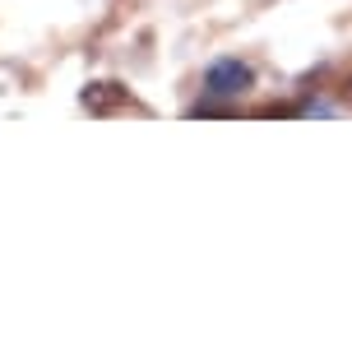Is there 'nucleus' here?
I'll return each mask as SVG.
<instances>
[{"label": "nucleus", "instance_id": "f257e3e1", "mask_svg": "<svg viewBox=\"0 0 352 357\" xmlns=\"http://www.w3.org/2000/svg\"><path fill=\"white\" fill-rule=\"evenodd\" d=\"M204 84H209L213 98H236V93L250 89V66H241V61H213Z\"/></svg>", "mask_w": 352, "mask_h": 357}]
</instances>
